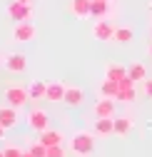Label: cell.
I'll return each instance as SVG.
<instances>
[{
	"mask_svg": "<svg viewBox=\"0 0 152 157\" xmlns=\"http://www.w3.org/2000/svg\"><path fill=\"white\" fill-rule=\"evenodd\" d=\"M0 157H5V152H3V150H0Z\"/></svg>",
	"mask_w": 152,
	"mask_h": 157,
	"instance_id": "f1b7e54d",
	"label": "cell"
},
{
	"mask_svg": "<svg viewBox=\"0 0 152 157\" xmlns=\"http://www.w3.org/2000/svg\"><path fill=\"white\" fill-rule=\"evenodd\" d=\"M37 142H43L45 147H55V145H63V132H58V130H45V132H40L37 135Z\"/></svg>",
	"mask_w": 152,
	"mask_h": 157,
	"instance_id": "9a60e30c",
	"label": "cell"
},
{
	"mask_svg": "<svg viewBox=\"0 0 152 157\" xmlns=\"http://www.w3.org/2000/svg\"><path fill=\"white\" fill-rule=\"evenodd\" d=\"M5 132H8V130H5L3 125H0V140H3V137H5Z\"/></svg>",
	"mask_w": 152,
	"mask_h": 157,
	"instance_id": "4316f807",
	"label": "cell"
},
{
	"mask_svg": "<svg viewBox=\"0 0 152 157\" xmlns=\"http://www.w3.org/2000/svg\"><path fill=\"white\" fill-rule=\"evenodd\" d=\"M28 127L32 130V132H45V130H50V115L43 110V107H30L28 110Z\"/></svg>",
	"mask_w": 152,
	"mask_h": 157,
	"instance_id": "277c9868",
	"label": "cell"
},
{
	"mask_svg": "<svg viewBox=\"0 0 152 157\" xmlns=\"http://www.w3.org/2000/svg\"><path fill=\"white\" fill-rule=\"evenodd\" d=\"M65 87L63 82H48V92H45V100L48 102H63L65 100Z\"/></svg>",
	"mask_w": 152,
	"mask_h": 157,
	"instance_id": "4fadbf2b",
	"label": "cell"
},
{
	"mask_svg": "<svg viewBox=\"0 0 152 157\" xmlns=\"http://www.w3.org/2000/svg\"><path fill=\"white\" fill-rule=\"evenodd\" d=\"M135 87H120V92H117V97H115V100L117 102H125V105H132V102H135Z\"/></svg>",
	"mask_w": 152,
	"mask_h": 157,
	"instance_id": "7402d4cb",
	"label": "cell"
},
{
	"mask_svg": "<svg viewBox=\"0 0 152 157\" xmlns=\"http://www.w3.org/2000/svg\"><path fill=\"white\" fill-rule=\"evenodd\" d=\"M115 30H117V25L115 23H110L107 17H102V20H97L92 25V37L97 43H112V37H115Z\"/></svg>",
	"mask_w": 152,
	"mask_h": 157,
	"instance_id": "5b68a950",
	"label": "cell"
},
{
	"mask_svg": "<svg viewBox=\"0 0 152 157\" xmlns=\"http://www.w3.org/2000/svg\"><path fill=\"white\" fill-rule=\"evenodd\" d=\"M117 92H120V82L110 80V77H105V80L100 82V97H112V100H115Z\"/></svg>",
	"mask_w": 152,
	"mask_h": 157,
	"instance_id": "e0dca14e",
	"label": "cell"
},
{
	"mask_svg": "<svg viewBox=\"0 0 152 157\" xmlns=\"http://www.w3.org/2000/svg\"><path fill=\"white\" fill-rule=\"evenodd\" d=\"M0 125L5 130H13L17 125V110L13 105H0Z\"/></svg>",
	"mask_w": 152,
	"mask_h": 157,
	"instance_id": "7c38bea8",
	"label": "cell"
},
{
	"mask_svg": "<svg viewBox=\"0 0 152 157\" xmlns=\"http://www.w3.org/2000/svg\"><path fill=\"white\" fill-rule=\"evenodd\" d=\"M82 100H85V92L78 87V85H67L65 87V107H78V105H82Z\"/></svg>",
	"mask_w": 152,
	"mask_h": 157,
	"instance_id": "8fae6325",
	"label": "cell"
},
{
	"mask_svg": "<svg viewBox=\"0 0 152 157\" xmlns=\"http://www.w3.org/2000/svg\"><path fill=\"white\" fill-rule=\"evenodd\" d=\"M112 3H115V0H112Z\"/></svg>",
	"mask_w": 152,
	"mask_h": 157,
	"instance_id": "4dcf8cb0",
	"label": "cell"
},
{
	"mask_svg": "<svg viewBox=\"0 0 152 157\" xmlns=\"http://www.w3.org/2000/svg\"><path fill=\"white\" fill-rule=\"evenodd\" d=\"M67 10H70L72 17H78V20L92 17V0H70Z\"/></svg>",
	"mask_w": 152,
	"mask_h": 157,
	"instance_id": "52a82bcc",
	"label": "cell"
},
{
	"mask_svg": "<svg viewBox=\"0 0 152 157\" xmlns=\"http://www.w3.org/2000/svg\"><path fill=\"white\" fill-rule=\"evenodd\" d=\"M5 102L13 105L15 110H23L28 102H30V90L25 85H10L5 90Z\"/></svg>",
	"mask_w": 152,
	"mask_h": 157,
	"instance_id": "3957f363",
	"label": "cell"
},
{
	"mask_svg": "<svg viewBox=\"0 0 152 157\" xmlns=\"http://www.w3.org/2000/svg\"><path fill=\"white\" fill-rule=\"evenodd\" d=\"M30 152H32L35 157H48V147H45L43 142H35V145L30 147Z\"/></svg>",
	"mask_w": 152,
	"mask_h": 157,
	"instance_id": "603a6c76",
	"label": "cell"
},
{
	"mask_svg": "<svg viewBox=\"0 0 152 157\" xmlns=\"http://www.w3.org/2000/svg\"><path fill=\"white\" fill-rule=\"evenodd\" d=\"M8 17L13 23L32 20V0H13V3H8Z\"/></svg>",
	"mask_w": 152,
	"mask_h": 157,
	"instance_id": "7a4b0ae2",
	"label": "cell"
},
{
	"mask_svg": "<svg viewBox=\"0 0 152 157\" xmlns=\"http://www.w3.org/2000/svg\"><path fill=\"white\" fill-rule=\"evenodd\" d=\"M23 157H35V155H32V152L28 150V152H23Z\"/></svg>",
	"mask_w": 152,
	"mask_h": 157,
	"instance_id": "83f0119b",
	"label": "cell"
},
{
	"mask_svg": "<svg viewBox=\"0 0 152 157\" xmlns=\"http://www.w3.org/2000/svg\"><path fill=\"white\" fill-rule=\"evenodd\" d=\"M92 132H95V135H100V137H110V135H115V117H95Z\"/></svg>",
	"mask_w": 152,
	"mask_h": 157,
	"instance_id": "9c48e42d",
	"label": "cell"
},
{
	"mask_svg": "<svg viewBox=\"0 0 152 157\" xmlns=\"http://www.w3.org/2000/svg\"><path fill=\"white\" fill-rule=\"evenodd\" d=\"M150 55H152V45H150Z\"/></svg>",
	"mask_w": 152,
	"mask_h": 157,
	"instance_id": "f546056e",
	"label": "cell"
},
{
	"mask_svg": "<svg viewBox=\"0 0 152 157\" xmlns=\"http://www.w3.org/2000/svg\"><path fill=\"white\" fill-rule=\"evenodd\" d=\"M3 152H5V157H23V152L17 150V147H5Z\"/></svg>",
	"mask_w": 152,
	"mask_h": 157,
	"instance_id": "d4e9b609",
	"label": "cell"
},
{
	"mask_svg": "<svg viewBox=\"0 0 152 157\" xmlns=\"http://www.w3.org/2000/svg\"><path fill=\"white\" fill-rule=\"evenodd\" d=\"M132 125H135V122H132V117H115V135L117 137H127L130 132H132Z\"/></svg>",
	"mask_w": 152,
	"mask_h": 157,
	"instance_id": "ac0fdd59",
	"label": "cell"
},
{
	"mask_svg": "<svg viewBox=\"0 0 152 157\" xmlns=\"http://www.w3.org/2000/svg\"><path fill=\"white\" fill-rule=\"evenodd\" d=\"M70 152L75 157H90L95 152V135L85 132V130H78L70 137Z\"/></svg>",
	"mask_w": 152,
	"mask_h": 157,
	"instance_id": "6da1fadb",
	"label": "cell"
},
{
	"mask_svg": "<svg viewBox=\"0 0 152 157\" xmlns=\"http://www.w3.org/2000/svg\"><path fill=\"white\" fill-rule=\"evenodd\" d=\"M28 90H30V100H45V92H48V82H43V80H32L30 85H28Z\"/></svg>",
	"mask_w": 152,
	"mask_h": 157,
	"instance_id": "d6986e66",
	"label": "cell"
},
{
	"mask_svg": "<svg viewBox=\"0 0 152 157\" xmlns=\"http://www.w3.org/2000/svg\"><path fill=\"white\" fill-rule=\"evenodd\" d=\"M145 97H150V100H152V77H147V80H145Z\"/></svg>",
	"mask_w": 152,
	"mask_h": 157,
	"instance_id": "484cf974",
	"label": "cell"
},
{
	"mask_svg": "<svg viewBox=\"0 0 152 157\" xmlns=\"http://www.w3.org/2000/svg\"><path fill=\"white\" fill-rule=\"evenodd\" d=\"M25 67H28V57L23 52H8L5 55V70L8 72L17 75V72H25Z\"/></svg>",
	"mask_w": 152,
	"mask_h": 157,
	"instance_id": "ba28073f",
	"label": "cell"
},
{
	"mask_svg": "<svg viewBox=\"0 0 152 157\" xmlns=\"http://www.w3.org/2000/svg\"><path fill=\"white\" fill-rule=\"evenodd\" d=\"M110 13H112V0H92V17L102 20V17H110Z\"/></svg>",
	"mask_w": 152,
	"mask_h": 157,
	"instance_id": "2e32d148",
	"label": "cell"
},
{
	"mask_svg": "<svg viewBox=\"0 0 152 157\" xmlns=\"http://www.w3.org/2000/svg\"><path fill=\"white\" fill-rule=\"evenodd\" d=\"M132 40H135V30H132L130 25H117L112 43H115V45H130Z\"/></svg>",
	"mask_w": 152,
	"mask_h": 157,
	"instance_id": "5bb4252c",
	"label": "cell"
},
{
	"mask_svg": "<svg viewBox=\"0 0 152 157\" xmlns=\"http://www.w3.org/2000/svg\"><path fill=\"white\" fill-rule=\"evenodd\" d=\"M127 75H130L135 82H145V80H147V67H145L142 63H132V65L127 67Z\"/></svg>",
	"mask_w": 152,
	"mask_h": 157,
	"instance_id": "44dd1931",
	"label": "cell"
},
{
	"mask_svg": "<svg viewBox=\"0 0 152 157\" xmlns=\"http://www.w3.org/2000/svg\"><path fill=\"white\" fill-rule=\"evenodd\" d=\"M65 147L63 145H55V147H48V157H65Z\"/></svg>",
	"mask_w": 152,
	"mask_h": 157,
	"instance_id": "cb8c5ba5",
	"label": "cell"
},
{
	"mask_svg": "<svg viewBox=\"0 0 152 157\" xmlns=\"http://www.w3.org/2000/svg\"><path fill=\"white\" fill-rule=\"evenodd\" d=\"M125 75H127V67L120 65V63H110V65L105 67V77H110V80H115V82H120Z\"/></svg>",
	"mask_w": 152,
	"mask_h": 157,
	"instance_id": "ffe728a7",
	"label": "cell"
},
{
	"mask_svg": "<svg viewBox=\"0 0 152 157\" xmlns=\"http://www.w3.org/2000/svg\"><path fill=\"white\" fill-rule=\"evenodd\" d=\"M115 100L112 97H100L95 102V117H115Z\"/></svg>",
	"mask_w": 152,
	"mask_h": 157,
	"instance_id": "30bf717a",
	"label": "cell"
},
{
	"mask_svg": "<svg viewBox=\"0 0 152 157\" xmlns=\"http://www.w3.org/2000/svg\"><path fill=\"white\" fill-rule=\"evenodd\" d=\"M35 37H37V28L32 25V20L17 23V25L13 28V40H15V43H32Z\"/></svg>",
	"mask_w": 152,
	"mask_h": 157,
	"instance_id": "8992f818",
	"label": "cell"
}]
</instances>
